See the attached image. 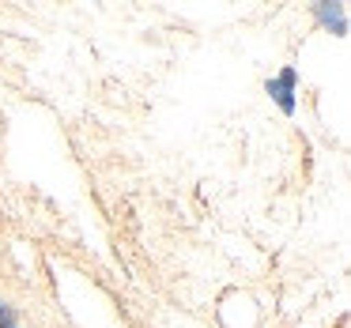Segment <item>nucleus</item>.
<instances>
[{"mask_svg":"<svg viewBox=\"0 0 351 328\" xmlns=\"http://www.w3.org/2000/svg\"><path fill=\"white\" fill-rule=\"evenodd\" d=\"M268 94L280 102L283 114H295V68H283L276 79H268Z\"/></svg>","mask_w":351,"mask_h":328,"instance_id":"1","label":"nucleus"},{"mask_svg":"<svg viewBox=\"0 0 351 328\" xmlns=\"http://www.w3.org/2000/svg\"><path fill=\"white\" fill-rule=\"evenodd\" d=\"M317 19H321L325 27H332L336 34H343V31H348V23H343V12H340V8H328V4H317Z\"/></svg>","mask_w":351,"mask_h":328,"instance_id":"2","label":"nucleus"},{"mask_svg":"<svg viewBox=\"0 0 351 328\" xmlns=\"http://www.w3.org/2000/svg\"><path fill=\"white\" fill-rule=\"evenodd\" d=\"M12 328H16V325H12Z\"/></svg>","mask_w":351,"mask_h":328,"instance_id":"3","label":"nucleus"}]
</instances>
